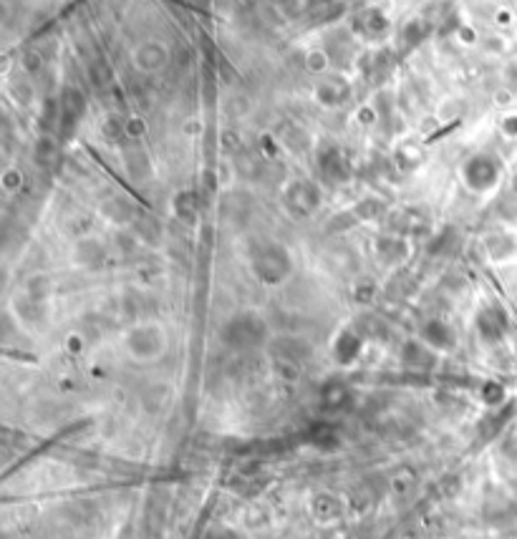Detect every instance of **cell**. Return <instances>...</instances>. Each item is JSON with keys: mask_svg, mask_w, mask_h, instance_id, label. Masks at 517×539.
Masks as SVG:
<instances>
[{"mask_svg": "<svg viewBox=\"0 0 517 539\" xmlns=\"http://www.w3.org/2000/svg\"><path fill=\"white\" fill-rule=\"evenodd\" d=\"M462 177H464V182H467V187L472 192H487L500 179V164H497L492 154H475L464 164Z\"/></svg>", "mask_w": 517, "mask_h": 539, "instance_id": "1", "label": "cell"}, {"mask_svg": "<svg viewBox=\"0 0 517 539\" xmlns=\"http://www.w3.org/2000/svg\"><path fill=\"white\" fill-rule=\"evenodd\" d=\"M288 267H290V257H288L286 247H280V245H265L255 255V270H258V275L270 280V283L286 277Z\"/></svg>", "mask_w": 517, "mask_h": 539, "instance_id": "2", "label": "cell"}, {"mask_svg": "<svg viewBox=\"0 0 517 539\" xmlns=\"http://www.w3.org/2000/svg\"><path fill=\"white\" fill-rule=\"evenodd\" d=\"M286 204L293 215H310L321 204V189L313 182L298 179L286 189Z\"/></svg>", "mask_w": 517, "mask_h": 539, "instance_id": "3", "label": "cell"}, {"mask_svg": "<svg viewBox=\"0 0 517 539\" xmlns=\"http://www.w3.org/2000/svg\"><path fill=\"white\" fill-rule=\"evenodd\" d=\"M321 174L323 179L328 182H343L349 179V161L343 157V152H338L335 146H328V149H323L321 152Z\"/></svg>", "mask_w": 517, "mask_h": 539, "instance_id": "4", "label": "cell"}]
</instances>
